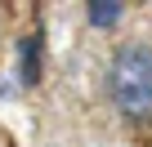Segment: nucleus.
I'll use <instances>...</instances> for the list:
<instances>
[{
    "mask_svg": "<svg viewBox=\"0 0 152 147\" xmlns=\"http://www.w3.org/2000/svg\"><path fill=\"white\" fill-rule=\"evenodd\" d=\"M107 94L125 120H152V49L121 45L107 62Z\"/></svg>",
    "mask_w": 152,
    "mask_h": 147,
    "instance_id": "obj_1",
    "label": "nucleus"
},
{
    "mask_svg": "<svg viewBox=\"0 0 152 147\" xmlns=\"http://www.w3.org/2000/svg\"><path fill=\"white\" fill-rule=\"evenodd\" d=\"M18 54H23V85H31L40 76V36H27L18 45Z\"/></svg>",
    "mask_w": 152,
    "mask_h": 147,
    "instance_id": "obj_2",
    "label": "nucleus"
},
{
    "mask_svg": "<svg viewBox=\"0 0 152 147\" xmlns=\"http://www.w3.org/2000/svg\"><path fill=\"white\" fill-rule=\"evenodd\" d=\"M121 5H90V22L94 27H112V22H121Z\"/></svg>",
    "mask_w": 152,
    "mask_h": 147,
    "instance_id": "obj_3",
    "label": "nucleus"
}]
</instances>
